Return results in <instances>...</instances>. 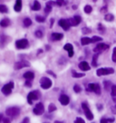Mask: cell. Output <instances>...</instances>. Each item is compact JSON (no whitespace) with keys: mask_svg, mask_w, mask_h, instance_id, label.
<instances>
[{"mask_svg":"<svg viewBox=\"0 0 116 123\" xmlns=\"http://www.w3.org/2000/svg\"><path fill=\"white\" fill-rule=\"evenodd\" d=\"M0 12L1 13H7L8 12V8H7V6H6L5 5H1L0 6Z\"/></svg>","mask_w":116,"mask_h":123,"instance_id":"83f0119b","label":"cell"},{"mask_svg":"<svg viewBox=\"0 0 116 123\" xmlns=\"http://www.w3.org/2000/svg\"><path fill=\"white\" fill-rule=\"evenodd\" d=\"M112 97H116V85H113L112 88V92H111Z\"/></svg>","mask_w":116,"mask_h":123,"instance_id":"8d00e7d4","label":"cell"},{"mask_svg":"<svg viewBox=\"0 0 116 123\" xmlns=\"http://www.w3.org/2000/svg\"><path fill=\"white\" fill-rule=\"evenodd\" d=\"M64 49L66 50V51H68V56L69 57H73V45L68 43V44H65L64 46Z\"/></svg>","mask_w":116,"mask_h":123,"instance_id":"5bb4252c","label":"cell"},{"mask_svg":"<svg viewBox=\"0 0 116 123\" xmlns=\"http://www.w3.org/2000/svg\"><path fill=\"white\" fill-rule=\"evenodd\" d=\"M113 101H114V102H116V98H113Z\"/></svg>","mask_w":116,"mask_h":123,"instance_id":"11a10c76","label":"cell"},{"mask_svg":"<svg viewBox=\"0 0 116 123\" xmlns=\"http://www.w3.org/2000/svg\"><path fill=\"white\" fill-rule=\"evenodd\" d=\"M21 123H29V118H27V117H26V118H25V119H24V120H23Z\"/></svg>","mask_w":116,"mask_h":123,"instance_id":"7dc6e473","label":"cell"},{"mask_svg":"<svg viewBox=\"0 0 116 123\" xmlns=\"http://www.w3.org/2000/svg\"><path fill=\"white\" fill-rule=\"evenodd\" d=\"M78 67L80 68V69H82V70H83V71H89L91 69L89 64H88L86 61L80 62V63H79V65H78Z\"/></svg>","mask_w":116,"mask_h":123,"instance_id":"2e32d148","label":"cell"},{"mask_svg":"<svg viewBox=\"0 0 116 123\" xmlns=\"http://www.w3.org/2000/svg\"><path fill=\"white\" fill-rule=\"evenodd\" d=\"M34 35L36 37H38V38H41L42 37H43V32L41 30H36L35 31V33H34Z\"/></svg>","mask_w":116,"mask_h":123,"instance_id":"e575fe53","label":"cell"},{"mask_svg":"<svg viewBox=\"0 0 116 123\" xmlns=\"http://www.w3.org/2000/svg\"><path fill=\"white\" fill-rule=\"evenodd\" d=\"M112 61L115 62V63H116V48H114V49H113V52H112Z\"/></svg>","mask_w":116,"mask_h":123,"instance_id":"ab89813d","label":"cell"},{"mask_svg":"<svg viewBox=\"0 0 116 123\" xmlns=\"http://www.w3.org/2000/svg\"><path fill=\"white\" fill-rule=\"evenodd\" d=\"M14 9L16 12H19L21 11L22 9V0H17L16 1V4H15V6H14Z\"/></svg>","mask_w":116,"mask_h":123,"instance_id":"d6986e66","label":"cell"},{"mask_svg":"<svg viewBox=\"0 0 116 123\" xmlns=\"http://www.w3.org/2000/svg\"><path fill=\"white\" fill-rule=\"evenodd\" d=\"M10 24H11V22H10V20H9L8 18H4L0 22V25H1L2 27H6V26H10Z\"/></svg>","mask_w":116,"mask_h":123,"instance_id":"44dd1931","label":"cell"},{"mask_svg":"<svg viewBox=\"0 0 116 123\" xmlns=\"http://www.w3.org/2000/svg\"><path fill=\"white\" fill-rule=\"evenodd\" d=\"M27 67H30V63L27 61H25V60L15 63V68L16 69H21L23 68H27Z\"/></svg>","mask_w":116,"mask_h":123,"instance_id":"7c38bea8","label":"cell"},{"mask_svg":"<svg viewBox=\"0 0 116 123\" xmlns=\"http://www.w3.org/2000/svg\"><path fill=\"white\" fill-rule=\"evenodd\" d=\"M114 73V69L112 68H99L96 71V74L97 76H103V75H109V74H113Z\"/></svg>","mask_w":116,"mask_h":123,"instance_id":"5b68a950","label":"cell"},{"mask_svg":"<svg viewBox=\"0 0 116 123\" xmlns=\"http://www.w3.org/2000/svg\"><path fill=\"white\" fill-rule=\"evenodd\" d=\"M58 24H59V26L64 29V30H68L69 28H70V26H71V24L69 22V20L67 19H60L59 21H58Z\"/></svg>","mask_w":116,"mask_h":123,"instance_id":"8fae6325","label":"cell"},{"mask_svg":"<svg viewBox=\"0 0 116 123\" xmlns=\"http://www.w3.org/2000/svg\"><path fill=\"white\" fill-rule=\"evenodd\" d=\"M40 98V93H39L38 90L36 91H32L30 92L28 95H27V102L32 105L33 104V100H35V99H38Z\"/></svg>","mask_w":116,"mask_h":123,"instance_id":"52a82bcc","label":"cell"},{"mask_svg":"<svg viewBox=\"0 0 116 123\" xmlns=\"http://www.w3.org/2000/svg\"><path fill=\"white\" fill-rule=\"evenodd\" d=\"M101 12H102V13H104V12H107V6H105L104 7H103V8H101Z\"/></svg>","mask_w":116,"mask_h":123,"instance_id":"bcb514c9","label":"cell"},{"mask_svg":"<svg viewBox=\"0 0 116 123\" xmlns=\"http://www.w3.org/2000/svg\"><path fill=\"white\" fill-rule=\"evenodd\" d=\"M72 76L74 79H79V78H83L84 77V73H77L75 70H72Z\"/></svg>","mask_w":116,"mask_h":123,"instance_id":"cb8c5ba5","label":"cell"},{"mask_svg":"<svg viewBox=\"0 0 116 123\" xmlns=\"http://www.w3.org/2000/svg\"><path fill=\"white\" fill-rule=\"evenodd\" d=\"M98 54H95L94 56V57H93V62H92V65L94 67H97V65H98V63H97V58H98Z\"/></svg>","mask_w":116,"mask_h":123,"instance_id":"4316f807","label":"cell"},{"mask_svg":"<svg viewBox=\"0 0 116 123\" xmlns=\"http://www.w3.org/2000/svg\"><path fill=\"white\" fill-rule=\"evenodd\" d=\"M73 90H74V92H76V93H80L81 91H82V88L79 86V85H74L73 86Z\"/></svg>","mask_w":116,"mask_h":123,"instance_id":"1f68e13d","label":"cell"},{"mask_svg":"<svg viewBox=\"0 0 116 123\" xmlns=\"http://www.w3.org/2000/svg\"><path fill=\"white\" fill-rule=\"evenodd\" d=\"M59 101H60V103L62 104V105L66 106L69 104L70 98H69L68 96H66V95H65V94H63V95H61L60 98H59Z\"/></svg>","mask_w":116,"mask_h":123,"instance_id":"9a60e30c","label":"cell"},{"mask_svg":"<svg viewBox=\"0 0 116 123\" xmlns=\"http://www.w3.org/2000/svg\"><path fill=\"white\" fill-rule=\"evenodd\" d=\"M100 123H109V119L103 118V119H101V120H100Z\"/></svg>","mask_w":116,"mask_h":123,"instance_id":"b9f144b4","label":"cell"},{"mask_svg":"<svg viewBox=\"0 0 116 123\" xmlns=\"http://www.w3.org/2000/svg\"><path fill=\"white\" fill-rule=\"evenodd\" d=\"M104 19L106 20V21H109V22H112L113 21V19H114V17H113V15L112 14H106L105 15V17H104Z\"/></svg>","mask_w":116,"mask_h":123,"instance_id":"d4e9b609","label":"cell"},{"mask_svg":"<svg viewBox=\"0 0 116 123\" xmlns=\"http://www.w3.org/2000/svg\"><path fill=\"white\" fill-rule=\"evenodd\" d=\"M55 123H63V122H58V121H55Z\"/></svg>","mask_w":116,"mask_h":123,"instance_id":"9f6ffc18","label":"cell"},{"mask_svg":"<svg viewBox=\"0 0 116 123\" xmlns=\"http://www.w3.org/2000/svg\"><path fill=\"white\" fill-rule=\"evenodd\" d=\"M46 49H47V50H49V49H49V46H46Z\"/></svg>","mask_w":116,"mask_h":123,"instance_id":"db71d44e","label":"cell"},{"mask_svg":"<svg viewBox=\"0 0 116 123\" xmlns=\"http://www.w3.org/2000/svg\"><path fill=\"white\" fill-rule=\"evenodd\" d=\"M68 20H69V22H70V24H71V26H75L81 23L82 18H81L80 16H74L73 18H70V19H68Z\"/></svg>","mask_w":116,"mask_h":123,"instance_id":"4fadbf2b","label":"cell"},{"mask_svg":"<svg viewBox=\"0 0 116 123\" xmlns=\"http://www.w3.org/2000/svg\"><path fill=\"white\" fill-rule=\"evenodd\" d=\"M74 123H85V121L82 118H76V119L74 120Z\"/></svg>","mask_w":116,"mask_h":123,"instance_id":"60d3db41","label":"cell"},{"mask_svg":"<svg viewBox=\"0 0 116 123\" xmlns=\"http://www.w3.org/2000/svg\"><path fill=\"white\" fill-rule=\"evenodd\" d=\"M86 91H92L97 95L101 94V87L98 83H90L88 84V87L86 88Z\"/></svg>","mask_w":116,"mask_h":123,"instance_id":"7a4b0ae2","label":"cell"},{"mask_svg":"<svg viewBox=\"0 0 116 123\" xmlns=\"http://www.w3.org/2000/svg\"><path fill=\"white\" fill-rule=\"evenodd\" d=\"M65 0H56V6H62L63 5H65Z\"/></svg>","mask_w":116,"mask_h":123,"instance_id":"f35d334b","label":"cell"},{"mask_svg":"<svg viewBox=\"0 0 116 123\" xmlns=\"http://www.w3.org/2000/svg\"><path fill=\"white\" fill-rule=\"evenodd\" d=\"M54 21H55V19H54V18H52L51 22H50V26H51V27H52V26H53V24H54Z\"/></svg>","mask_w":116,"mask_h":123,"instance_id":"f907efd6","label":"cell"},{"mask_svg":"<svg viewBox=\"0 0 116 123\" xmlns=\"http://www.w3.org/2000/svg\"><path fill=\"white\" fill-rule=\"evenodd\" d=\"M103 87H104V89L106 91H109V89H112V85L111 81H104L103 82Z\"/></svg>","mask_w":116,"mask_h":123,"instance_id":"603a6c76","label":"cell"},{"mask_svg":"<svg viewBox=\"0 0 116 123\" xmlns=\"http://www.w3.org/2000/svg\"><path fill=\"white\" fill-rule=\"evenodd\" d=\"M112 111H113V112H116V106H114V107H112Z\"/></svg>","mask_w":116,"mask_h":123,"instance_id":"816d5d0a","label":"cell"},{"mask_svg":"<svg viewBox=\"0 0 116 123\" xmlns=\"http://www.w3.org/2000/svg\"><path fill=\"white\" fill-rule=\"evenodd\" d=\"M39 82H40V85H41V88H44V89H48V88H50L52 87V84H53L51 79L46 78V77L41 78L40 80H39Z\"/></svg>","mask_w":116,"mask_h":123,"instance_id":"3957f363","label":"cell"},{"mask_svg":"<svg viewBox=\"0 0 116 123\" xmlns=\"http://www.w3.org/2000/svg\"><path fill=\"white\" fill-rule=\"evenodd\" d=\"M109 49V46L106 44H104V43H100L96 46V48L94 49V51L96 54H99V53H102L103 51H105L106 49Z\"/></svg>","mask_w":116,"mask_h":123,"instance_id":"30bf717a","label":"cell"},{"mask_svg":"<svg viewBox=\"0 0 116 123\" xmlns=\"http://www.w3.org/2000/svg\"><path fill=\"white\" fill-rule=\"evenodd\" d=\"M6 114L8 117H10L11 119H16L17 118L19 114H20V109L18 107H11L8 108L6 110Z\"/></svg>","mask_w":116,"mask_h":123,"instance_id":"6da1fadb","label":"cell"},{"mask_svg":"<svg viewBox=\"0 0 116 123\" xmlns=\"http://www.w3.org/2000/svg\"><path fill=\"white\" fill-rule=\"evenodd\" d=\"M13 88H14V83L11 81V82H9V83L6 84L4 87L2 88L1 91H2V93H3L4 95H6V96H8V95H10V94H11V92H12V89H13Z\"/></svg>","mask_w":116,"mask_h":123,"instance_id":"ba28073f","label":"cell"},{"mask_svg":"<svg viewBox=\"0 0 116 123\" xmlns=\"http://www.w3.org/2000/svg\"><path fill=\"white\" fill-rule=\"evenodd\" d=\"M55 4L56 5V2H54V1H48L47 3H46V6H47V7H53V6Z\"/></svg>","mask_w":116,"mask_h":123,"instance_id":"74e56055","label":"cell"},{"mask_svg":"<svg viewBox=\"0 0 116 123\" xmlns=\"http://www.w3.org/2000/svg\"><path fill=\"white\" fill-rule=\"evenodd\" d=\"M11 121H10V119H8V118H6V119H4V120H3V123H10Z\"/></svg>","mask_w":116,"mask_h":123,"instance_id":"c3c4849f","label":"cell"},{"mask_svg":"<svg viewBox=\"0 0 116 123\" xmlns=\"http://www.w3.org/2000/svg\"><path fill=\"white\" fill-rule=\"evenodd\" d=\"M82 109H83V110L84 111V114H85L87 119L93 120V119H94V114L92 113V111H91L90 109H89V106H88V104H87L86 102H83L82 103Z\"/></svg>","mask_w":116,"mask_h":123,"instance_id":"277c9868","label":"cell"},{"mask_svg":"<svg viewBox=\"0 0 116 123\" xmlns=\"http://www.w3.org/2000/svg\"><path fill=\"white\" fill-rule=\"evenodd\" d=\"M55 110H56V106L55 105V104L51 103V104L49 105V107H48V111H49V112H53V111H55Z\"/></svg>","mask_w":116,"mask_h":123,"instance_id":"f1b7e54d","label":"cell"},{"mask_svg":"<svg viewBox=\"0 0 116 123\" xmlns=\"http://www.w3.org/2000/svg\"><path fill=\"white\" fill-rule=\"evenodd\" d=\"M52 11V8L51 7H47V6H45V8H44V12L46 14H48L49 12H51Z\"/></svg>","mask_w":116,"mask_h":123,"instance_id":"ee69618b","label":"cell"},{"mask_svg":"<svg viewBox=\"0 0 116 123\" xmlns=\"http://www.w3.org/2000/svg\"><path fill=\"white\" fill-rule=\"evenodd\" d=\"M91 43H93V40L90 37H82L81 38V44L83 46H86V45H89Z\"/></svg>","mask_w":116,"mask_h":123,"instance_id":"ffe728a7","label":"cell"},{"mask_svg":"<svg viewBox=\"0 0 116 123\" xmlns=\"http://www.w3.org/2000/svg\"><path fill=\"white\" fill-rule=\"evenodd\" d=\"M46 72H47L48 74H50V75H52V76H53V77H54V78H56V75H55V73H54V72H53V71L47 70V71H46Z\"/></svg>","mask_w":116,"mask_h":123,"instance_id":"f6af8a7d","label":"cell"},{"mask_svg":"<svg viewBox=\"0 0 116 123\" xmlns=\"http://www.w3.org/2000/svg\"><path fill=\"white\" fill-rule=\"evenodd\" d=\"M32 9L34 10V11H38V10L41 9V5H40V3H39L38 1H36V0L34 1V4L32 6Z\"/></svg>","mask_w":116,"mask_h":123,"instance_id":"7402d4cb","label":"cell"},{"mask_svg":"<svg viewBox=\"0 0 116 123\" xmlns=\"http://www.w3.org/2000/svg\"><path fill=\"white\" fill-rule=\"evenodd\" d=\"M24 26H26V27H28V26H30L32 25V20H31L29 18H26L24 19Z\"/></svg>","mask_w":116,"mask_h":123,"instance_id":"484cf974","label":"cell"},{"mask_svg":"<svg viewBox=\"0 0 116 123\" xmlns=\"http://www.w3.org/2000/svg\"><path fill=\"white\" fill-rule=\"evenodd\" d=\"M98 30H99L100 33L103 34V33L105 32V27H104L102 24H99V25H98Z\"/></svg>","mask_w":116,"mask_h":123,"instance_id":"836d02e7","label":"cell"},{"mask_svg":"<svg viewBox=\"0 0 116 123\" xmlns=\"http://www.w3.org/2000/svg\"><path fill=\"white\" fill-rule=\"evenodd\" d=\"M35 20L39 23H44L45 21V18H44V17H41V16H36L35 17Z\"/></svg>","mask_w":116,"mask_h":123,"instance_id":"f546056e","label":"cell"},{"mask_svg":"<svg viewBox=\"0 0 116 123\" xmlns=\"http://www.w3.org/2000/svg\"><path fill=\"white\" fill-rule=\"evenodd\" d=\"M44 105L40 102L38 104H36V106L34 108V110H33V112H34V114L35 115H42L44 113Z\"/></svg>","mask_w":116,"mask_h":123,"instance_id":"9c48e42d","label":"cell"},{"mask_svg":"<svg viewBox=\"0 0 116 123\" xmlns=\"http://www.w3.org/2000/svg\"><path fill=\"white\" fill-rule=\"evenodd\" d=\"M64 35L62 33H53L52 34V39L55 41H59V40L63 39Z\"/></svg>","mask_w":116,"mask_h":123,"instance_id":"ac0fdd59","label":"cell"},{"mask_svg":"<svg viewBox=\"0 0 116 123\" xmlns=\"http://www.w3.org/2000/svg\"><path fill=\"white\" fill-rule=\"evenodd\" d=\"M92 40H93V43H95V42H98V41H103V38L100 37H97V36H94L92 37Z\"/></svg>","mask_w":116,"mask_h":123,"instance_id":"d6a6232c","label":"cell"},{"mask_svg":"<svg viewBox=\"0 0 116 123\" xmlns=\"http://www.w3.org/2000/svg\"><path fill=\"white\" fill-rule=\"evenodd\" d=\"M82 32L83 34H91L92 30H91L90 28H88V27H83L82 29Z\"/></svg>","mask_w":116,"mask_h":123,"instance_id":"d590c367","label":"cell"},{"mask_svg":"<svg viewBox=\"0 0 116 123\" xmlns=\"http://www.w3.org/2000/svg\"><path fill=\"white\" fill-rule=\"evenodd\" d=\"M25 85H26V87H29V88H30V87H32V84H31L30 80H26Z\"/></svg>","mask_w":116,"mask_h":123,"instance_id":"7bdbcfd3","label":"cell"},{"mask_svg":"<svg viewBox=\"0 0 116 123\" xmlns=\"http://www.w3.org/2000/svg\"><path fill=\"white\" fill-rule=\"evenodd\" d=\"M109 119V123H113L114 122V119L113 118H111V119Z\"/></svg>","mask_w":116,"mask_h":123,"instance_id":"681fc988","label":"cell"},{"mask_svg":"<svg viewBox=\"0 0 116 123\" xmlns=\"http://www.w3.org/2000/svg\"><path fill=\"white\" fill-rule=\"evenodd\" d=\"M92 11H93V8H92V6H91L87 5V6H84V12H85L86 14H90Z\"/></svg>","mask_w":116,"mask_h":123,"instance_id":"4dcf8cb0","label":"cell"},{"mask_svg":"<svg viewBox=\"0 0 116 123\" xmlns=\"http://www.w3.org/2000/svg\"><path fill=\"white\" fill-rule=\"evenodd\" d=\"M73 9H76V8H77V6H73Z\"/></svg>","mask_w":116,"mask_h":123,"instance_id":"f5cc1de1","label":"cell"},{"mask_svg":"<svg viewBox=\"0 0 116 123\" xmlns=\"http://www.w3.org/2000/svg\"><path fill=\"white\" fill-rule=\"evenodd\" d=\"M23 78H25L26 80H30V81H32L34 78V74L33 72H31V71H27V72H26L25 74L23 75Z\"/></svg>","mask_w":116,"mask_h":123,"instance_id":"e0dca14e","label":"cell"},{"mask_svg":"<svg viewBox=\"0 0 116 123\" xmlns=\"http://www.w3.org/2000/svg\"><path fill=\"white\" fill-rule=\"evenodd\" d=\"M29 46L28 40L26 38H22V39H18L16 42V47L17 49H25Z\"/></svg>","mask_w":116,"mask_h":123,"instance_id":"8992f818","label":"cell"}]
</instances>
